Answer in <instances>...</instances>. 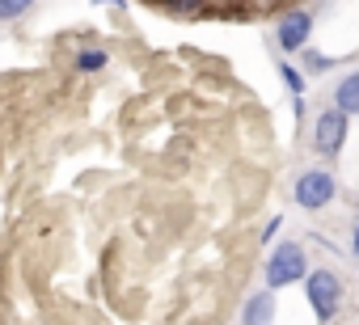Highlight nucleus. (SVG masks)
I'll return each mask as SVG.
<instances>
[{
  "mask_svg": "<svg viewBox=\"0 0 359 325\" xmlns=\"http://www.w3.org/2000/svg\"><path fill=\"white\" fill-rule=\"evenodd\" d=\"M161 5H165L169 13H195V9L203 5V0H161Z\"/></svg>",
  "mask_w": 359,
  "mask_h": 325,
  "instance_id": "12",
  "label": "nucleus"
},
{
  "mask_svg": "<svg viewBox=\"0 0 359 325\" xmlns=\"http://www.w3.org/2000/svg\"><path fill=\"white\" fill-rule=\"evenodd\" d=\"M304 291H309V304H313V312H317L321 321H334V317H338V304H342V279H338L334 270H325V266L309 270V275H304Z\"/></svg>",
  "mask_w": 359,
  "mask_h": 325,
  "instance_id": "1",
  "label": "nucleus"
},
{
  "mask_svg": "<svg viewBox=\"0 0 359 325\" xmlns=\"http://www.w3.org/2000/svg\"><path fill=\"white\" fill-rule=\"evenodd\" d=\"M30 9H34V0H0V22H13Z\"/></svg>",
  "mask_w": 359,
  "mask_h": 325,
  "instance_id": "10",
  "label": "nucleus"
},
{
  "mask_svg": "<svg viewBox=\"0 0 359 325\" xmlns=\"http://www.w3.org/2000/svg\"><path fill=\"white\" fill-rule=\"evenodd\" d=\"M262 5H279V0H262Z\"/></svg>",
  "mask_w": 359,
  "mask_h": 325,
  "instance_id": "15",
  "label": "nucleus"
},
{
  "mask_svg": "<svg viewBox=\"0 0 359 325\" xmlns=\"http://www.w3.org/2000/svg\"><path fill=\"white\" fill-rule=\"evenodd\" d=\"M106 64H110L106 51H81V55H76V68H81V72H102Z\"/></svg>",
  "mask_w": 359,
  "mask_h": 325,
  "instance_id": "9",
  "label": "nucleus"
},
{
  "mask_svg": "<svg viewBox=\"0 0 359 325\" xmlns=\"http://www.w3.org/2000/svg\"><path fill=\"white\" fill-rule=\"evenodd\" d=\"M241 321H245V325L275 321V291H271V287H266V291H254V296L245 300V308H241Z\"/></svg>",
  "mask_w": 359,
  "mask_h": 325,
  "instance_id": "6",
  "label": "nucleus"
},
{
  "mask_svg": "<svg viewBox=\"0 0 359 325\" xmlns=\"http://www.w3.org/2000/svg\"><path fill=\"white\" fill-rule=\"evenodd\" d=\"M330 64H334V60H330L325 51H313V47L304 43V72H309V76H321V72H330Z\"/></svg>",
  "mask_w": 359,
  "mask_h": 325,
  "instance_id": "8",
  "label": "nucleus"
},
{
  "mask_svg": "<svg viewBox=\"0 0 359 325\" xmlns=\"http://www.w3.org/2000/svg\"><path fill=\"white\" fill-rule=\"evenodd\" d=\"M334 195H338V186H334V178H330L325 170H304V174L296 178V186H292V199H296L304 212H321Z\"/></svg>",
  "mask_w": 359,
  "mask_h": 325,
  "instance_id": "4",
  "label": "nucleus"
},
{
  "mask_svg": "<svg viewBox=\"0 0 359 325\" xmlns=\"http://www.w3.org/2000/svg\"><path fill=\"white\" fill-rule=\"evenodd\" d=\"M279 76H283V85H287V89H292L296 97H304V76H300V72H296L292 64H279Z\"/></svg>",
  "mask_w": 359,
  "mask_h": 325,
  "instance_id": "11",
  "label": "nucleus"
},
{
  "mask_svg": "<svg viewBox=\"0 0 359 325\" xmlns=\"http://www.w3.org/2000/svg\"><path fill=\"white\" fill-rule=\"evenodd\" d=\"M351 249L359 254V224H355V237H351Z\"/></svg>",
  "mask_w": 359,
  "mask_h": 325,
  "instance_id": "14",
  "label": "nucleus"
},
{
  "mask_svg": "<svg viewBox=\"0 0 359 325\" xmlns=\"http://www.w3.org/2000/svg\"><path fill=\"white\" fill-rule=\"evenodd\" d=\"M334 106L342 114H359V72H346L334 89Z\"/></svg>",
  "mask_w": 359,
  "mask_h": 325,
  "instance_id": "7",
  "label": "nucleus"
},
{
  "mask_svg": "<svg viewBox=\"0 0 359 325\" xmlns=\"http://www.w3.org/2000/svg\"><path fill=\"white\" fill-rule=\"evenodd\" d=\"M304 266H309L304 249H300L296 241H283V245L271 254V262H266V287H271V291H279V287L300 283V279H304Z\"/></svg>",
  "mask_w": 359,
  "mask_h": 325,
  "instance_id": "2",
  "label": "nucleus"
},
{
  "mask_svg": "<svg viewBox=\"0 0 359 325\" xmlns=\"http://www.w3.org/2000/svg\"><path fill=\"white\" fill-rule=\"evenodd\" d=\"M346 131H351V114H342L338 106H330L325 114H317V127H313V148L321 156H338L346 148Z\"/></svg>",
  "mask_w": 359,
  "mask_h": 325,
  "instance_id": "3",
  "label": "nucleus"
},
{
  "mask_svg": "<svg viewBox=\"0 0 359 325\" xmlns=\"http://www.w3.org/2000/svg\"><path fill=\"white\" fill-rule=\"evenodd\" d=\"M279 224H283V220H279V216H275V220H271V224H266V233H262V241H271V237H275V233H279Z\"/></svg>",
  "mask_w": 359,
  "mask_h": 325,
  "instance_id": "13",
  "label": "nucleus"
},
{
  "mask_svg": "<svg viewBox=\"0 0 359 325\" xmlns=\"http://www.w3.org/2000/svg\"><path fill=\"white\" fill-rule=\"evenodd\" d=\"M309 34H313V13H304V9L287 13V18L279 22V30H275V39H279L283 51H304Z\"/></svg>",
  "mask_w": 359,
  "mask_h": 325,
  "instance_id": "5",
  "label": "nucleus"
}]
</instances>
